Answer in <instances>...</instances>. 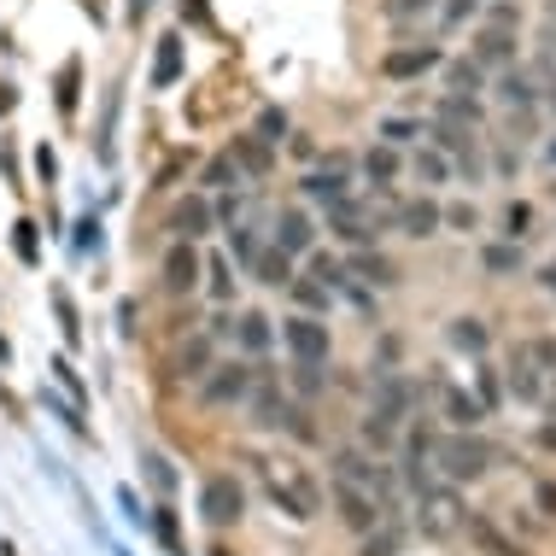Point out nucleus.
<instances>
[{"instance_id": "nucleus-18", "label": "nucleus", "mask_w": 556, "mask_h": 556, "mask_svg": "<svg viewBox=\"0 0 556 556\" xmlns=\"http://www.w3.org/2000/svg\"><path fill=\"white\" fill-rule=\"evenodd\" d=\"M252 276H258L264 288H288V281H293V252L258 247V258H252Z\"/></svg>"}, {"instance_id": "nucleus-6", "label": "nucleus", "mask_w": 556, "mask_h": 556, "mask_svg": "<svg viewBox=\"0 0 556 556\" xmlns=\"http://www.w3.org/2000/svg\"><path fill=\"white\" fill-rule=\"evenodd\" d=\"M463 498L457 492H445V486H428L422 492V533L428 539H451V533H463Z\"/></svg>"}, {"instance_id": "nucleus-60", "label": "nucleus", "mask_w": 556, "mask_h": 556, "mask_svg": "<svg viewBox=\"0 0 556 556\" xmlns=\"http://www.w3.org/2000/svg\"><path fill=\"white\" fill-rule=\"evenodd\" d=\"M212 556H229V551H212Z\"/></svg>"}, {"instance_id": "nucleus-27", "label": "nucleus", "mask_w": 556, "mask_h": 556, "mask_svg": "<svg viewBox=\"0 0 556 556\" xmlns=\"http://www.w3.org/2000/svg\"><path fill=\"white\" fill-rule=\"evenodd\" d=\"M229 334H240L247 352H264V345H269V317H264V311H247L240 323H229Z\"/></svg>"}, {"instance_id": "nucleus-24", "label": "nucleus", "mask_w": 556, "mask_h": 556, "mask_svg": "<svg viewBox=\"0 0 556 556\" xmlns=\"http://www.w3.org/2000/svg\"><path fill=\"white\" fill-rule=\"evenodd\" d=\"M410 164H416V176H422V188H445L451 176H457V170H451V159L440 153V147H422V153H416Z\"/></svg>"}, {"instance_id": "nucleus-29", "label": "nucleus", "mask_w": 556, "mask_h": 556, "mask_svg": "<svg viewBox=\"0 0 556 556\" xmlns=\"http://www.w3.org/2000/svg\"><path fill=\"white\" fill-rule=\"evenodd\" d=\"M451 345H457V352H486V323H480V317H457V323H451Z\"/></svg>"}, {"instance_id": "nucleus-12", "label": "nucleus", "mask_w": 556, "mask_h": 556, "mask_svg": "<svg viewBox=\"0 0 556 556\" xmlns=\"http://www.w3.org/2000/svg\"><path fill=\"white\" fill-rule=\"evenodd\" d=\"M252 393V369L247 364H217L205 369V404H240Z\"/></svg>"}, {"instance_id": "nucleus-16", "label": "nucleus", "mask_w": 556, "mask_h": 556, "mask_svg": "<svg viewBox=\"0 0 556 556\" xmlns=\"http://www.w3.org/2000/svg\"><path fill=\"white\" fill-rule=\"evenodd\" d=\"M311 240H317V229H311L305 212H281V217H276V235H269V247H281V252H293V258H305Z\"/></svg>"}, {"instance_id": "nucleus-42", "label": "nucleus", "mask_w": 556, "mask_h": 556, "mask_svg": "<svg viewBox=\"0 0 556 556\" xmlns=\"http://www.w3.org/2000/svg\"><path fill=\"white\" fill-rule=\"evenodd\" d=\"M229 252H235V258L252 269V258H258V240H252V229H240V223H235V235H229Z\"/></svg>"}, {"instance_id": "nucleus-14", "label": "nucleus", "mask_w": 556, "mask_h": 556, "mask_svg": "<svg viewBox=\"0 0 556 556\" xmlns=\"http://www.w3.org/2000/svg\"><path fill=\"white\" fill-rule=\"evenodd\" d=\"M393 223H399V235H410V240H428V235L445 229V223H440V205H433L428 193H422V200H404L399 212H393Z\"/></svg>"}, {"instance_id": "nucleus-23", "label": "nucleus", "mask_w": 556, "mask_h": 556, "mask_svg": "<svg viewBox=\"0 0 556 556\" xmlns=\"http://www.w3.org/2000/svg\"><path fill=\"white\" fill-rule=\"evenodd\" d=\"M480 264H486V276H521V240H492V247H480Z\"/></svg>"}, {"instance_id": "nucleus-5", "label": "nucleus", "mask_w": 556, "mask_h": 556, "mask_svg": "<svg viewBox=\"0 0 556 556\" xmlns=\"http://www.w3.org/2000/svg\"><path fill=\"white\" fill-rule=\"evenodd\" d=\"M440 65H445V53L433 48V41H410V48L381 59V77L387 83H416V77H428V71H440Z\"/></svg>"}, {"instance_id": "nucleus-53", "label": "nucleus", "mask_w": 556, "mask_h": 556, "mask_svg": "<svg viewBox=\"0 0 556 556\" xmlns=\"http://www.w3.org/2000/svg\"><path fill=\"white\" fill-rule=\"evenodd\" d=\"M182 18L188 24H205V0H182Z\"/></svg>"}, {"instance_id": "nucleus-21", "label": "nucleus", "mask_w": 556, "mask_h": 556, "mask_svg": "<svg viewBox=\"0 0 556 556\" xmlns=\"http://www.w3.org/2000/svg\"><path fill=\"white\" fill-rule=\"evenodd\" d=\"M433 117H445V124H463V129H480V100L475 94H457V88H451V94H440V106H433Z\"/></svg>"}, {"instance_id": "nucleus-36", "label": "nucleus", "mask_w": 556, "mask_h": 556, "mask_svg": "<svg viewBox=\"0 0 556 556\" xmlns=\"http://www.w3.org/2000/svg\"><path fill=\"white\" fill-rule=\"evenodd\" d=\"M77 88H83V65L65 59V71H59V112H77Z\"/></svg>"}, {"instance_id": "nucleus-34", "label": "nucleus", "mask_w": 556, "mask_h": 556, "mask_svg": "<svg viewBox=\"0 0 556 556\" xmlns=\"http://www.w3.org/2000/svg\"><path fill=\"white\" fill-rule=\"evenodd\" d=\"M311 281H323V288L334 293V288H345V264L328 258V252H311Z\"/></svg>"}, {"instance_id": "nucleus-48", "label": "nucleus", "mask_w": 556, "mask_h": 556, "mask_svg": "<svg viewBox=\"0 0 556 556\" xmlns=\"http://www.w3.org/2000/svg\"><path fill=\"white\" fill-rule=\"evenodd\" d=\"M381 135H387V141H404V135H416V124H410V117H387Z\"/></svg>"}, {"instance_id": "nucleus-19", "label": "nucleus", "mask_w": 556, "mask_h": 556, "mask_svg": "<svg viewBox=\"0 0 556 556\" xmlns=\"http://www.w3.org/2000/svg\"><path fill=\"white\" fill-rule=\"evenodd\" d=\"M404 170V159H399V147H387V141H375L369 153H364V176L375 188H393V176Z\"/></svg>"}, {"instance_id": "nucleus-10", "label": "nucleus", "mask_w": 556, "mask_h": 556, "mask_svg": "<svg viewBox=\"0 0 556 556\" xmlns=\"http://www.w3.org/2000/svg\"><path fill=\"white\" fill-rule=\"evenodd\" d=\"M328 229H334V235L345 240V247H375V235H381V229H375V217L364 212V205H352V193L328 205Z\"/></svg>"}, {"instance_id": "nucleus-28", "label": "nucleus", "mask_w": 556, "mask_h": 556, "mask_svg": "<svg viewBox=\"0 0 556 556\" xmlns=\"http://www.w3.org/2000/svg\"><path fill=\"white\" fill-rule=\"evenodd\" d=\"M445 83L457 88V94H480V88H486V71H480L475 59H451V65H445Z\"/></svg>"}, {"instance_id": "nucleus-61", "label": "nucleus", "mask_w": 556, "mask_h": 556, "mask_svg": "<svg viewBox=\"0 0 556 556\" xmlns=\"http://www.w3.org/2000/svg\"><path fill=\"white\" fill-rule=\"evenodd\" d=\"M551 193H556V182H551Z\"/></svg>"}, {"instance_id": "nucleus-1", "label": "nucleus", "mask_w": 556, "mask_h": 556, "mask_svg": "<svg viewBox=\"0 0 556 556\" xmlns=\"http://www.w3.org/2000/svg\"><path fill=\"white\" fill-rule=\"evenodd\" d=\"M433 463H440V469H445L451 480H480V475L492 469V445L480 440L475 428H457L451 440L433 445Z\"/></svg>"}, {"instance_id": "nucleus-46", "label": "nucleus", "mask_w": 556, "mask_h": 556, "mask_svg": "<svg viewBox=\"0 0 556 556\" xmlns=\"http://www.w3.org/2000/svg\"><path fill=\"white\" fill-rule=\"evenodd\" d=\"M440 223H451V229H475V223H480V212H475L469 200H457L451 212H440Z\"/></svg>"}, {"instance_id": "nucleus-49", "label": "nucleus", "mask_w": 556, "mask_h": 556, "mask_svg": "<svg viewBox=\"0 0 556 556\" xmlns=\"http://www.w3.org/2000/svg\"><path fill=\"white\" fill-rule=\"evenodd\" d=\"M399 551V533H381V539H369L364 545V556H393Z\"/></svg>"}, {"instance_id": "nucleus-39", "label": "nucleus", "mask_w": 556, "mask_h": 556, "mask_svg": "<svg viewBox=\"0 0 556 556\" xmlns=\"http://www.w3.org/2000/svg\"><path fill=\"white\" fill-rule=\"evenodd\" d=\"M276 428H288L293 440H317V428H311V416L299 410V404H281V416H276Z\"/></svg>"}, {"instance_id": "nucleus-31", "label": "nucleus", "mask_w": 556, "mask_h": 556, "mask_svg": "<svg viewBox=\"0 0 556 556\" xmlns=\"http://www.w3.org/2000/svg\"><path fill=\"white\" fill-rule=\"evenodd\" d=\"M176 369H182V375H205V369H212V340H188L182 345V352H176Z\"/></svg>"}, {"instance_id": "nucleus-52", "label": "nucleus", "mask_w": 556, "mask_h": 556, "mask_svg": "<svg viewBox=\"0 0 556 556\" xmlns=\"http://www.w3.org/2000/svg\"><path fill=\"white\" fill-rule=\"evenodd\" d=\"M18 252H24V258H36V229H29V223H18Z\"/></svg>"}, {"instance_id": "nucleus-33", "label": "nucleus", "mask_w": 556, "mask_h": 556, "mask_svg": "<svg viewBox=\"0 0 556 556\" xmlns=\"http://www.w3.org/2000/svg\"><path fill=\"white\" fill-rule=\"evenodd\" d=\"M288 288H293V299H299V305H305V317H317V311L328 305V288H323V281H311V276H293Z\"/></svg>"}, {"instance_id": "nucleus-9", "label": "nucleus", "mask_w": 556, "mask_h": 556, "mask_svg": "<svg viewBox=\"0 0 556 556\" xmlns=\"http://www.w3.org/2000/svg\"><path fill=\"white\" fill-rule=\"evenodd\" d=\"M212 223H217L212 200H200V193H188V200H176V205H170V223H164V229H170L176 240H193V247H200V240L212 235Z\"/></svg>"}, {"instance_id": "nucleus-59", "label": "nucleus", "mask_w": 556, "mask_h": 556, "mask_svg": "<svg viewBox=\"0 0 556 556\" xmlns=\"http://www.w3.org/2000/svg\"><path fill=\"white\" fill-rule=\"evenodd\" d=\"M551 106H556V83H551Z\"/></svg>"}, {"instance_id": "nucleus-13", "label": "nucleus", "mask_w": 556, "mask_h": 556, "mask_svg": "<svg viewBox=\"0 0 556 556\" xmlns=\"http://www.w3.org/2000/svg\"><path fill=\"white\" fill-rule=\"evenodd\" d=\"M504 375H509V393H516L521 404H539V399H545V369L528 357V345H516V352H509Z\"/></svg>"}, {"instance_id": "nucleus-43", "label": "nucleus", "mask_w": 556, "mask_h": 556, "mask_svg": "<svg viewBox=\"0 0 556 556\" xmlns=\"http://www.w3.org/2000/svg\"><path fill=\"white\" fill-rule=\"evenodd\" d=\"M293 387H299V393H323V364H293Z\"/></svg>"}, {"instance_id": "nucleus-15", "label": "nucleus", "mask_w": 556, "mask_h": 556, "mask_svg": "<svg viewBox=\"0 0 556 556\" xmlns=\"http://www.w3.org/2000/svg\"><path fill=\"white\" fill-rule=\"evenodd\" d=\"M345 276H364L369 288H393V281H399V264L381 258L375 247H352V258H345Z\"/></svg>"}, {"instance_id": "nucleus-25", "label": "nucleus", "mask_w": 556, "mask_h": 556, "mask_svg": "<svg viewBox=\"0 0 556 556\" xmlns=\"http://www.w3.org/2000/svg\"><path fill=\"white\" fill-rule=\"evenodd\" d=\"M176 77H182V41L164 36L159 41V59H153V88H170Z\"/></svg>"}, {"instance_id": "nucleus-37", "label": "nucleus", "mask_w": 556, "mask_h": 556, "mask_svg": "<svg viewBox=\"0 0 556 556\" xmlns=\"http://www.w3.org/2000/svg\"><path fill=\"white\" fill-rule=\"evenodd\" d=\"M440 7V0H381V12L393 24H410V18H428V12Z\"/></svg>"}, {"instance_id": "nucleus-51", "label": "nucleus", "mask_w": 556, "mask_h": 556, "mask_svg": "<svg viewBox=\"0 0 556 556\" xmlns=\"http://www.w3.org/2000/svg\"><path fill=\"white\" fill-rule=\"evenodd\" d=\"M36 170H41V182H53V176H59V164H53V153H48V147L36 153Z\"/></svg>"}, {"instance_id": "nucleus-2", "label": "nucleus", "mask_w": 556, "mask_h": 556, "mask_svg": "<svg viewBox=\"0 0 556 556\" xmlns=\"http://www.w3.org/2000/svg\"><path fill=\"white\" fill-rule=\"evenodd\" d=\"M200 516L212 521V528H235V521L247 516V486H240L235 475H212L200 486Z\"/></svg>"}, {"instance_id": "nucleus-38", "label": "nucleus", "mask_w": 556, "mask_h": 556, "mask_svg": "<svg viewBox=\"0 0 556 556\" xmlns=\"http://www.w3.org/2000/svg\"><path fill=\"white\" fill-rule=\"evenodd\" d=\"M141 469L153 475V486L164 492V498L176 492V469H170V457H164V451H147V463H141Z\"/></svg>"}, {"instance_id": "nucleus-26", "label": "nucleus", "mask_w": 556, "mask_h": 556, "mask_svg": "<svg viewBox=\"0 0 556 556\" xmlns=\"http://www.w3.org/2000/svg\"><path fill=\"white\" fill-rule=\"evenodd\" d=\"M440 404H445V416H451L457 428H475L480 416H486V410H480V404H475L469 393H463V387H445V393H440Z\"/></svg>"}, {"instance_id": "nucleus-41", "label": "nucleus", "mask_w": 556, "mask_h": 556, "mask_svg": "<svg viewBox=\"0 0 556 556\" xmlns=\"http://www.w3.org/2000/svg\"><path fill=\"white\" fill-rule=\"evenodd\" d=\"M528 357H533V364L545 369V375H556V334H539V340H528Z\"/></svg>"}, {"instance_id": "nucleus-8", "label": "nucleus", "mask_w": 556, "mask_h": 556, "mask_svg": "<svg viewBox=\"0 0 556 556\" xmlns=\"http://www.w3.org/2000/svg\"><path fill=\"white\" fill-rule=\"evenodd\" d=\"M281 334H288V352L299 357V364H323L328 357V328H323V317H288L281 323Z\"/></svg>"}, {"instance_id": "nucleus-56", "label": "nucleus", "mask_w": 556, "mask_h": 556, "mask_svg": "<svg viewBox=\"0 0 556 556\" xmlns=\"http://www.w3.org/2000/svg\"><path fill=\"white\" fill-rule=\"evenodd\" d=\"M147 7H153V0H135V7H129V12H135V18H141V12H147Z\"/></svg>"}, {"instance_id": "nucleus-47", "label": "nucleus", "mask_w": 556, "mask_h": 556, "mask_svg": "<svg viewBox=\"0 0 556 556\" xmlns=\"http://www.w3.org/2000/svg\"><path fill=\"white\" fill-rule=\"evenodd\" d=\"M533 504H539V516H545V521H556V480H539Z\"/></svg>"}, {"instance_id": "nucleus-44", "label": "nucleus", "mask_w": 556, "mask_h": 556, "mask_svg": "<svg viewBox=\"0 0 556 556\" xmlns=\"http://www.w3.org/2000/svg\"><path fill=\"white\" fill-rule=\"evenodd\" d=\"M235 170H240L235 159H212V164H205V176H200V182H205V188H223V182H235Z\"/></svg>"}, {"instance_id": "nucleus-11", "label": "nucleus", "mask_w": 556, "mask_h": 556, "mask_svg": "<svg viewBox=\"0 0 556 556\" xmlns=\"http://www.w3.org/2000/svg\"><path fill=\"white\" fill-rule=\"evenodd\" d=\"M334 480H345V486H364V492H375V498H387V486H393V475L375 469L364 451H334Z\"/></svg>"}, {"instance_id": "nucleus-40", "label": "nucleus", "mask_w": 556, "mask_h": 556, "mask_svg": "<svg viewBox=\"0 0 556 556\" xmlns=\"http://www.w3.org/2000/svg\"><path fill=\"white\" fill-rule=\"evenodd\" d=\"M475 12H480V0H445V7H440V24H445V29H463Z\"/></svg>"}, {"instance_id": "nucleus-20", "label": "nucleus", "mask_w": 556, "mask_h": 556, "mask_svg": "<svg viewBox=\"0 0 556 556\" xmlns=\"http://www.w3.org/2000/svg\"><path fill=\"white\" fill-rule=\"evenodd\" d=\"M498 100H504L509 112H533L539 106V88H533V77H521V71L509 65L504 77H498Z\"/></svg>"}, {"instance_id": "nucleus-57", "label": "nucleus", "mask_w": 556, "mask_h": 556, "mask_svg": "<svg viewBox=\"0 0 556 556\" xmlns=\"http://www.w3.org/2000/svg\"><path fill=\"white\" fill-rule=\"evenodd\" d=\"M545 18H556V0H545Z\"/></svg>"}, {"instance_id": "nucleus-4", "label": "nucleus", "mask_w": 556, "mask_h": 556, "mask_svg": "<svg viewBox=\"0 0 556 556\" xmlns=\"http://www.w3.org/2000/svg\"><path fill=\"white\" fill-rule=\"evenodd\" d=\"M159 276H164V293H176V299L193 293V288H200V276H205V252L193 247V240H170Z\"/></svg>"}, {"instance_id": "nucleus-50", "label": "nucleus", "mask_w": 556, "mask_h": 556, "mask_svg": "<svg viewBox=\"0 0 556 556\" xmlns=\"http://www.w3.org/2000/svg\"><path fill=\"white\" fill-rule=\"evenodd\" d=\"M533 440H539V451H556V416H551V422H539Z\"/></svg>"}, {"instance_id": "nucleus-45", "label": "nucleus", "mask_w": 556, "mask_h": 556, "mask_svg": "<svg viewBox=\"0 0 556 556\" xmlns=\"http://www.w3.org/2000/svg\"><path fill=\"white\" fill-rule=\"evenodd\" d=\"M281 135H288V117H281L276 106H269V112L258 117V141H269V147H276V141H281Z\"/></svg>"}, {"instance_id": "nucleus-22", "label": "nucleus", "mask_w": 556, "mask_h": 556, "mask_svg": "<svg viewBox=\"0 0 556 556\" xmlns=\"http://www.w3.org/2000/svg\"><path fill=\"white\" fill-rule=\"evenodd\" d=\"M229 159H235L247 176H269V164H276V153H269V141H258V135H240Z\"/></svg>"}, {"instance_id": "nucleus-54", "label": "nucleus", "mask_w": 556, "mask_h": 556, "mask_svg": "<svg viewBox=\"0 0 556 556\" xmlns=\"http://www.w3.org/2000/svg\"><path fill=\"white\" fill-rule=\"evenodd\" d=\"M539 281H545V293H551V299H556V258H551V264H545V269H539Z\"/></svg>"}, {"instance_id": "nucleus-17", "label": "nucleus", "mask_w": 556, "mask_h": 556, "mask_svg": "<svg viewBox=\"0 0 556 556\" xmlns=\"http://www.w3.org/2000/svg\"><path fill=\"white\" fill-rule=\"evenodd\" d=\"M299 188H305L311 200L334 205V200H345V188H352V182H345V164L334 159V164H323V170H311V176H305V182H299Z\"/></svg>"}, {"instance_id": "nucleus-3", "label": "nucleus", "mask_w": 556, "mask_h": 556, "mask_svg": "<svg viewBox=\"0 0 556 556\" xmlns=\"http://www.w3.org/2000/svg\"><path fill=\"white\" fill-rule=\"evenodd\" d=\"M469 59H475L480 71H509V65L521 59V29H492V24H475Z\"/></svg>"}, {"instance_id": "nucleus-58", "label": "nucleus", "mask_w": 556, "mask_h": 556, "mask_svg": "<svg viewBox=\"0 0 556 556\" xmlns=\"http://www.w3.org/2000/svg\"><path fill=\"white\" fill-rule=\"evenodd\" d=\"M545 159H551V164H556V141H551V147H545Z\"/></svg>"}, {"instance_id": "nucleus-30", "label": "nucleus", "mask_w": 556, "mask_h": 556, "mask_svg": "<svg viewBox=\"0 0 556 556\" xmlns=\"http://www.w3.org/2000/svg\"><path fill=\"white\" fill-rule=\"evenodd\" d=\"M475 24H492V29H521V7H516V0H486V7L475 12Z\"/></svg>"}, {"instance_id": "nucleus-32", "label": "nucleus", "mask_w": 556, "mask_h": 556, "mask_svg": "<svg viewBox=\"0 0 556 556\" xmlns=\"http://www.w3.org/2000/svg\"><path fill=\"white\" fill-rule=\"evenodd\" d=\"M533 235V205L528 200H509L504 205V240H528Z\"/></svg>"}, {"instance_id": "nucleus-55", "label": "nucleus", "mask_w": 556, "mask_h": 556, "mask_svg": "<svg viewBox=\"0 0 556 556\" xmlns=\"http://www.w3.org/2000/svg\"><path fill=\"white\" fill-rule=\"evenodd\" d=\"M0 112H12V88L7 83H0Z\"/></svg>"}, {"instance_id": "nucleus-7", "label": "nucleus", "mask_w": 556, "mask_h": 556, "mask_svg": "<svg viewBox=\"0 0 556 556\" xmlns=\"http://www.w3.org/2000/svg\"><path fill=\"white\" fill-rule=\"evenodd\" d=\"M334 509L352 533H375V521H381V498L364 486H345V480H334Z\"/></svg>"}, {"instance_id": "nucleus-35", "label": "nucleus", "mask_w": 556, "mask_h": 556, "mask_svg": "<svg viewBox=\"0 0 556 556\" xmlns=\"http://www.w3.org/2000/svg\"><path fill=\"white\" fill-rule=\"evenodd\" d=\"M205 276H212V281H205V288H212V299H217V305H229V299H235V269H229V258H212V264H205Z\"/></svg>"}]
</instances>
